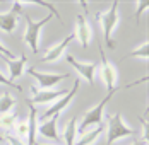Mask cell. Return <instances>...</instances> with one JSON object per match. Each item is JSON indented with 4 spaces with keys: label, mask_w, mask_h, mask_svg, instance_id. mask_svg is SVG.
<instances>
[{
    "label": "cell",
    "mask_w": 149,
    "mask_h": 145,
    "mask_svg": "<svg viewBox=\"0 0 149 145\" xmlns=\"http://www.w3.org/2000/svg\"><path fill=\"white\" fill-rule=\"evenodd\" d=\"M129 145H148V144L142 142V140H135V142H132V144H129Z\"/></svg>",
    "instance_id": "484cf974"
},
{
    "label": "cell",
    "mask_w": 149,
    "mask_h": 145,
    "mask_svg": "<svg viewBox=\"0 0 149 145\" xmlns=\"http://www.w3.org/2000/svg\"><path fill=\"white\" fill-rule=\"evenodd\" d=\"M17 119H19V116H17L15 111H9V113L0 115V128H3V130L14 128V125L17 123Z\"/></svg>",
    "instance_id": "d6986e66"
},
{
    "label": "cell",
    "mask_w": 149,
    "mask_h": 145,
    "mask_svg": "<svg viewBox=\"0 0 149 145\" xmlns=\"http://www.w3.org/2000/svg\"><path fill=\"white\" fill-rule=\"evenodd\" d=\"M106 126H108V135H106V144L113 145L122 138L135 135V130L123 119L120 113L115 115H106Z\"/></svg>",
    "instance_id": "277c9868"
},
{
    "label": "cell",
    "mask_w": 149,
    "mask_h": 145,
    "mask_svg": "<svg viewBox=\"0 0 149 145\" xmlns=\"http://www.w3.org/2000/svg\"><path fill=\"white\" fill-rule=\"evenodd\" d=\"M3 60V63H5V68H7V72H9V80L10 82H14L15 79H19L22 73H24V68H26V63H28V58L24 57H17L15 60H9V58L2 57Z\"/></svg>",
    "instance_id": "5bb4252c"
},
{
    "label": "cell",
    "mask_w": 149,
    "mask_h": 145,
    "mask_svg": "<svg viewBox=\"0 0 149 145\" xmlns=\"http://www.w3.org/2000/svg\"><path fill=\"white\" fill-rule=\"evenodd\" d=\"M26 72L29 73L31 77L38 82L40 89H57L60 82L67 80L70 75L69 73H57V72H41V70H36L34 67H29Z\"/></svg>",
    "instance_id": "8992f818"
},
{
    "label": "cell",
    "mask_w": 149,
    "mask_h": 145,
    "mask_svg": "<svg viewBox=\"0 0 149 145\" xmlns=\"http://www.w3.org/2000/svg\"><path fill=\"white\" fill-rule=\"evenodd\" d=\"M0 57H5V58H9V60H15V58H17L5 44L2 43V41H0Z\"/></svg>",
    "instance_id": "603a6c76"
},
{
    "label": "cell",
    "mask_w": 149,
    "mask_h": 145,
    "mask_svg": "<svg viewBox=\"0 0 149 145\" xmlns=\"http://www.w3.org/2000/svg\"><path fill=\"white\" fill-rule=\"evenodd\" d=\"M117 90H120V87L113 89V90H108V92H106V96H104L103 99L96 104V106L89 108V109L84 113L82 119H81V123L77 125V131H79V133H81V131H84V130H89V128H93V126L101 125V119L104 118V108H106V104L110 102V99L115 96V92H117Z\"/></svg>",
    "instance_id": "3957f363"
},
{
    "label": "cell",
    "mask_w": 149,
    "mask_h": 145,
    "mask_svg": "<svg viewBox=\"0 0 149 145\" xmlns=\"http://www.w3.org/2000/svg\"><path fill=\"white\" fill-rule=\"evenodd\" d=\"M3 145H7V144H3Z\"/></svg>",
    "instance_id": "f1b7e54d"
},
{
    "label": "cell",
    "mask_w": 149,
    "mask_h": 145,
    "mask_svg": "<svg viewBox=\"0 0 149 145\" xmlns=\"http://www.w3.org/2000/svg\"><path fill=\"white\" fill-rule=\"evenodd\" d=\"M77 135H79V131H77V118H70L65 123L60 138H62V142L65 145H74L75 140H77Z\"/></svg>",
    "instance_id": "e0dca14e"
},
{
    "label": "cell",
    "mask_w": 149,
    "mask_h": 145,
    "mask_svg": "<svg viewBox=\"0 0 149 145\" xmlns=\"http://www.w3.org/2000/svg\"><path fill=\"white\" fill-rule=\"evenodd\" d=\"M52 17H57L58 21H62V17L55 15L53 12H48V14H46L43 19H40V21H34V19H31L28 14H24L26 31H24L22 41L29 46V50L33 51V53H38V51H40V36H41V29L52 21Z\"/></svg>",
    "instance_id": "7a4b0ae2"
},
{
    "label": "cell",
    "mask_w": 149,
    "mask_h": 145,
    "mask_svg": "<svg viewBox=\"0 0 149 145\" xmlns=\"http://www.w3.org/2000/svg\"><path fill=\"white\" fill-rule=\"evenodd\" d=\"M96 21L101 24L103 31V41L110 50H115V41H113V34L120 24V12H118V0H113L110 9H106L103 12L96 14Z\"/></svg>",
    "instance_id": "6da1fadb"
},
{
    "label": "cell",
    "mask_w": 149,
    "mask_h": 145,
    "mask_svg": "<svg viewBox=\"0 0 149 145\" xmlns=\"http://www.w3.org/2000/svg\"><path fill=\"white\" fill-rule=\"evenodd\" d=\"M14 135L24 144L28 142V118L17 119V123L14 125Z\"/></svg>",
    "instance_id": "ffe728a7"
},
{
    "label": "cell",
    "mask_w": 149,
    "mask_h": 145,
    "mask_svg": "<svg viewBox=\"0 0 149 145\" xmlns=\"http://www.w3.org/2000/svg\"><path fill=\"white\" fill-rule=\"evenodd\" d=\"M65 60H67L69 65L74 67V70L79 73L88 84H93V82H94V73L98 72V65H96L94 61H79V60H75L72 55H67Z\"/></svg>",
    "instance_id": "7c38bea8"
},
{
    "label": "cell",
    "mask_w": 149,
    "mask_h": 145,
    "mask_svg": "<svg viewBox=\"0 0 149 145\" xmlns=\"http://www.w3.org/2000/svg\"><path fill=\"white\" fill-rule=\"evenodd\" d=\"M148 9H149V2H146V0L135 2V21H137V22L141 21V17H142L144 12H148Z\"/></svg>",
    "instance_id": "7402d4cb"
},
{
    "label": "cell",
    "mask_w": 149,
    "mask_h": 145,
    "mask_svg": "<svg viewBox=\"0 0 149 145\" xmlns=\"http://www.w3.org/2000/svg\"><path fill=\"white\" fill-rule=\"evenodd\" d=\"M5 140H7V145H26L22 140H19L14 133H12V135H10V133H7V135H5Z\"/></svg>",
    "instance_id": "d4e9b609"
},
{
    "label": "cell",
    "mask_w": 149,
    "mask_h": 145,
    "mask_svg": "<svg viewBox=\"0 0 149 145\" xmlns=\"http://www.w3.org/2000/svg\"><path fill=\"white\" fill-rule=\"evenodd\" d=\"M100 55H101V61H100V75H101V79H103V84L106 87V90H113V89H117V82H118V72H117V67L110 61V60H106L104 57V50L103 46L100 48Z\"/></svg>",
    "instance_id": "52a82bcc"
},
{
    "label": "cell",
    "mask_w": 149,
    "mask_h": 145,
    "mask_svg": "<svg viewBox=\"0 0 149 145\" xmlns=\"http://www.w3.org/2000/svg\"><path fill=\"white\" fill-rule=\"evenodd\" d=\"M81 5H82V9L88 12V2H84V0H82V2H81Z\"/></svg>",
    "instance_id": "4316f807"
},
{
    "label": "cell",
    "mask_w": 149,
    "mask_h": 145,
    "mask_svg": "<svg viewBox=\"0 0 149 145\" xmlns=\"http://www.w3.org/2000/svg\"><path fill=\"white\" fill-rule=\"evenodd\" d=\"M58 116H52L48 119H43L38 123V135L43 137L50 142H57L60 140V133H58Z\"/></svg>",
    "instance_id": "4fadbf2b"
},
{
    "label": "cell",
    "mask_w": 149,
    "mask_h": 145,
    "mask_svg": "<svg viewBox=\"0 0 149 145\" xmlns=\"http://www.w3.org/2000/svg\"><path fill=\"white\" fill-rule=\"evenodd\" d=\"M74 39L79 41V44L86 50L88 46L91 44L93 41V28H91L89 21L86 19V15L84 14H77L75 15V28H74Z\"/></svg>",
    "instance_id": "30bf717a"
},
{
    "label": "cell",
    "mask_w": 149,
    "mask_h": 145,
    "mask_svg": "<svg viewBox=\"0 0 149 145\" xmlns=\"http://www.w3.org/2000/svg\"><path fill=\"white\" fill-rule=\"evenodd\" d=\"M69 89H36L33 86L31 87V99L29 102L33 106H38V104H52L57 99H60L62 96L67 94Z\"/></svg>",
    "instance_id": "ba28073f"
},
{
    "label": "cell",
    "mask_w": 149,
    "mask_h": 145,
    "mask_svg": "<svg viewBox=\"0 0 149 145\" xmlns=\"http://www.w3.org/2000/svg\"><path fill=\"white\" fill-rule=\"evenodd\" d=\"M74 41V34L70 32V34H67L62 41H58L57 44H52L48 50H46V53L43 55V58H40V61L41 63H55V61H58L60 58H63L65 55V50L69 48V44Z\"/></svg>",
    "instance_id": "8fae6325"
},
{
    "label": "cell",
    "mask_w": 149,
    "mask_h": 145,
    "mask_svg": "<svg viewBox=\"0 0 149 145\" xmlns=\"http://www.w3.org/2000/svg\"><path fill=\"white\" fill-rule=\"evenodd\" d=\"M15 104H17V101H15V97L10 92H2L0 94V115L12 111Z\"/></svg>",
    "instance_id": "ac0fdd59"
},
{
    "label": "cell",
    "mask_w": 149,
    "mask_h": 145,
    "mask_svg": "<svg viewBox=\"0 0 149 145\" xmlns=\"http://www.w3.org/2000/svg\"><path fill=\"white\" fill-rule=\"evenodd\" d=\"M22 10H24L22 2L21 0H15V2H12V7L9 10L0 12V31H3L7 34L14 32L15 28H17V19H19L17 15L22 14Z\"/></svg>",
    "instance_id": "9c48e42d"
},
{
    "label": "cell",
    "mask_w": 149,
    "mask_h": 145,
    "mask_svg": "<svg viewBox=\"0 0 149 145\" xmlns=\"http://www.w3.org/2000/svg\"><path fill=\"white\" fill-rule=\"evenodd\" d=\"M34 145H52V144H43V142H36Z\"/></svg>",
    "instance_id": "83f0119b"
},
{
    "label": "cell",
    "mask_w": 149,
    "mask_h": 145,
    "mask_svg": "<svg viewBox=\"0 0 149 145\" xmlns=\"http://www.w3.org/2000/svg\"><path fill=\"white\" fill-rule=\"evenodd\" d=\"M38 111L36 106L29 102V116H28V142L26 145H34L38 138Z\"/></svg>",
    "instance_id": "2e32d148"
},
{
    "label": "cell",
    "mask_w": 149,
    "mask_h": 145,
    "mask_svg": "<svg viewBox=\"0 0 149 145\" xmlns=\"http://www.w3.org/2000/svg\"><path fill=\"white\" fill-rule=\"evenodd\" d=\"M103 133H104V126L103 125L93 126V128H89V130L81 131V133L77 135V140H75L74 145H94L100 138H101Z\"/></svg>",
    "instance_id": "9a60e30c"
},
{
    "label": "cell",
    "mask_w": 149,
    "mask_h": 145,
    "mask_svg": "<svg viewBox=\"0 0 149 145\" xmlns=\"http://www.w3.org/2000/svg\"><path fill=\"white\" fill-rule=\"evenodd\" d=\"M79 87H81V80H79V79H75L74 84H72V87L67 90V94H65V96H62L60 99H57L55 102H52V104H50V108H48L45 113L38 118V121L48 119V118H52V116H57V115H60L63 109H67V108H69V104L72 102V99L77 96Z\"/></svg>",
    "instance_id": "5b68a950"
},
{
    "label": "cell",
    "mask_w": 149,
    "mask_h": 145,
    "mask_svg": "<svg viewBox=\"0 0 149 145\" xmlns=\"http://www.w3.org/2000/svg\"><path fill=\"white\" fill-rule=\"evenodd\" d=\"M0 86H10V87H14V89H17V90H21V87L15 86L14 82H10V80L7 79V75L2 72V70H0Z\"/></svg>",
    "instance_id": "cb8c5ba5"
},
{
    "label": "cell",
    "mask_w": 149,
    "mask_h": 145,
    "mask_svg": "<svg viewBox=\"0 0 149 145\" xmlns=\"http://www.w3.org/2000/svg\"><path fill=\"white\" fill-rule=\"evenodd\" d=\"M148 48H149V43L148 41H144V43H141L137 48H134L129 55H127V58H141V60H144V61H148Z\"/></svg>",
    "instance_id": "44dd1931"
}]
</instances>
